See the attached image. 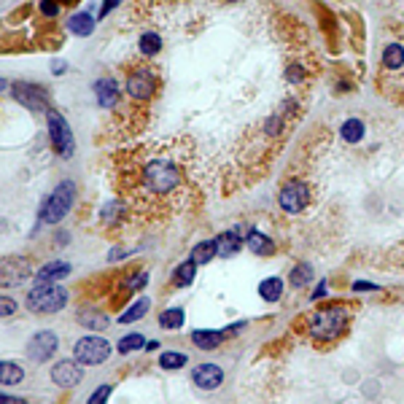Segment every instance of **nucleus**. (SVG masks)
<instances>
[{
	"label": "nucleus",
	"mask_w": 404,
	"mask_h": 404,
	"mask_svg": "<svg viewBox=\"0 0 404 404\" xmlns=\"http://www.w3.org/2000/svg\"><path fill=\"white\" fill-rule=\"evenodd\" d=\"M57 348H59V337L54 334V332H49V329H44V332H36L33 337H30V342H27V359L36 361V364H44V361H49L54 353H57Z\"/></svg>",
	"instance_id": "nucleus-11"
},
{
	"label": "nucleus",
	"mask_w": 404,
	"mask_h": 404,
	"mask_svg": "<svg viewBox=\"0 0 404 404\" xmlns=\"http://www.w3.org/2000/svg\"><path fill=\"white\" fill-rule=\"evenodd\" d=\"M76 321L84 326V329H90V332H103L108 323H111V318L103 313V310H94V308H81L79 313H76Z\"/></svg>",
	"instance_id": "nucleus-15"
},
{
	"label": "nucleus",
	"mask_w": 404,
	"mask_h": 404,
	"mask_svg": "<svg viewBox=\"0 0 404 404\" xmlns=\"http://www.w3.org/2000/svg\"><path fill=\"white\" fill-rule=\"evenodd\" d=\"M124 191L135 205H170L186 189V170L180 159L162 148H146L124 162Z\"/></svg>",
	"instance_id": "nucleus-1"
},
{
	"label": "nucleus",
	"mask_w": 404,
	"mask_h": 404,
	"mask_svg": "<svg viewBox=\"0 0 404 404\" xmlns=\"http://www.w3.org/2000/svg\"><path fill=\"white\" fill-rule=\"evenodd\" d=\"M159 366L162 369H180V366H186V356L178 353V351H165L159 356Z\"/></svg>",
	"instance_id": "nucleus-33"
},
{
	"label": "nucleus",
	"mask_w": 404,
	"mask_h": 404,
	"mask_svg": "<svg viewBox=\"0 0 404 404\" xmlns=\"http://www.w3.org/2000/svg\"><path fill=\"white\" fill-rule=\"evenodd\" d=\"M183 321H186V315L180 308H170V310H165V313L159 315V326L162 329H167V332H176L183 326Z\"/></svg>",
	"instance_id": "nucleus-27"
},
{
	"label": "nucleus",
	"mask_w": 404,
	"mask_h": 404,
	"mask_svg": "<svg viewBox=\"0 0 404 404\" xmlns=\"http://www.w3.org/2000/svg\"><path fill=\"white\" fill-rule=\"evenodd\" d=\"M245 245H248L254 254H259V256H269V254H275V243L269 240L267 234L256 232V229H251V232H248V237H245Z\"/></svg>",
	"instance_id": "nucleus-19"
},
{
	"label": "nucleus",
	"mask_w": 404,
	"mask_h": 404,
	"mask_svg": "<svg viewBox=\"0 0 404 404\" xmlns=\"http://www.w3.org/2000/svg\"><path fill=\"white\" fill-rule=\"evenodd\" d=\"M323 294H326V280H321V283H318V288L313 291V299H318V297H323Z\"/></svg>",
	"instance_id": "nucleus-43"
},
{
	"label": "nucleus",
	"mask_w": 404,
	"mask_h": 404,
	"mask_svg": "<svg viewBox=\"0 0 404 404\" xmlns=\"http://www.w3.org/2000/svg\"><path fill=\"white\" fill-rule=\"evenodd\" d=\"M68 30L73 33V36H92L94 33V19H92V14L87 11H79V14H73L70 19H68Z\"/></svg>",
	"instance_id": "nucleus-21"
},
{
	"label": "nucleus",
	"mask_w": 404,
	"mask_h": 404,
	"mask_svg": "<svg viewBox=\"0 0 404 404\" xmlns=\"http://www.w3.org/2000/svg\"><path fill=\"white\" fill-rule=\"evenodd\" d=\"M353 288H356V291H377V286H375V283H369V280H356V283H353Z\"/></svg>",
	"instance_id": "nucleus-41"
},
{
	"label": "nucleus",
	"mask_w": 404,
	"mask_h": 404,
	"mask_svg": "<svg viewBox=\"0 0 404 404\" xmlns=\"http://www.w3.org/2000/svg\"><path fill=\"white\" fill-rule=\"evenodd\" d=\"M124 213H127V202H119V200H113V202H108L103 211H100V221L103 224H119L122 219H124Z\"/></svg>",
	"instance_id": "nucleus-23"
},
{
	"label": "nucleus",
	"mask_w": 404,
	"mask_h": 404,
	"mask_svg": "<svg viewBox=\"0 0 404 404\" xmlns=\"http://www.w3.org/2000/svg\"><path fill=\"white\" fill-rule=\"evenodd\" d=\"M310 202V189H308V183L305 180H288V183H283V189H280V194H278V205H280V211H286V213H299V211H305V205Z\"/></svg>",
	"instance_id": "nucleus-9"
},
{
	"label": "nucleus",
	"mask_w": 404,
	"mask_h": 404,
	"mask_svg": "<svg viewBox=\"0 0 404 404\" xmlns=\"http://www.w3.org/2000/svg\"><path fill=\"white\" fill-rule=\"evenodd\" d=\"M340 137H345L348 143H359L361 137H364V122L361 119H348L340 127Z\"/></svg>",
	"instance_id": "nucleus-30"
},
{
	"label": "nucleus",
	"mask_w": 404,
	"mask_h": 404,
	"mask_svg": "<svg viewBox=\"0 0 404 404\" xmlns=\"http://www.w3.org/2000/svg\"><path fill=\"white\" fill-rule=\"evenodd\" d=\"M59 5H62L59 0H41V5H38V8H41V14H44V16L51 19V16H57V14H59Z\"/></svg>",
	"instance_id": "nucleus-37"
},
{
	"label": "nucleus",
	"mask_w": 404,
	"mask_h": 404,
	"mask_svg": "<svg viewBox=\"0 0 404 404\" xmlns=\"http://www.w3.org/2000/svg\"><path fill=\"white\" fill-rule=\"evenodd\" d=\"M68 288H62L59 283H46V280H36V286L27 294V308L33 313H59L68 305Z\"/></svg>",
	"instance_id": "nucleus-4"
},
{
	"label": "nucleus",
	"mask_w": 404,
	"mask_h": 404,
	"mask_svg": "<svg viewBox=\"0 0 404 404\" xmlns=\"http://www.w3.org/2000/svg\"><path fill=\"white\" fill-rule=\"evenodd\" d=\"M11 97L16 103H22L27 111H38V113H46L51 105H49V92L33 81H14L11 84Z\"/></svg>",
	"instance_id": "nucleus-8"
},
{
	"label": "nucleus",
	"mask_w": 404,
	"mask_h": 404,
	"mask_svg": "<svg viewBox=\"0 0 404 404\" xmlns=\"http://www.w3.org/2000/svg\"><path fill=\"white\" fill-rule=\"evenodd\" d=\"M148 308H151V302L143 297V299H137L130 310H124V313L119 315V323H135V321H140L143 315L148 313Z\"/></svg>",
	"instance_id": "nucleus-29"
},
{
	"label": "nucleus",
	"mask_w": 404,
	"mask_h": 404,
	"mask_svg": "<svg viewBox=\"0 0 404 404\" xmlns=\"http://www.w3.org/2000/svg\"><path fill=\"white\" fill-rule=\"evenodd\" d=\"M73 202H76V183L70 178L59 180L51 189V194H46V200L41 202V208H38V224H49V226L59 224L70 213Z\"/></svg>",
	"instance_id": "nucleus-2"
},
{
	"label": "nucleus",
	"mask_w": 404,
	"mask_h": 404,
	"mask_svg": "<svg viewBox=\"0 0 404 404\" xmlns=\"http://www.w3.org/2000/svg\"><path fill=\"white\" fill-rule=\"evenodd\" d=\"M116 348H119V353H135V351L146 348V337L143 334H127V337L119 340Z\"/></svg>",
	"instance_id": "nucleus-32"
},
{
	"label": "nucleus",
	"mask_w": 404,
	"mask_h": 404,
	"mask_svg": "<svg viewBox=\"0 0 404 404\" xmlns=\"http://www.w3.org/2000/svg\"><path fill=\"white\" fill-rule=\"evenodd\" d=\"M194 275H197V265H194L191 259H186V262L178 265L176 272H173V283H176L178 288H189V286L194 283Z\"/></svg>",
	"instance_id": "nucleus-24"
},
{
	"label": "nucleus",
	"mask_w": 404,
	"mask_h": 404,
	"mask_svg": "<svg viewBox=\"0 0 404 404\" xmlns=\"http://www.w3.org/2000/svg\"><path fill=\"white\" fill-rule=\"evenodd\" d=\"M73 356H76V361H81V364L97 366V364L111 359V342H108L105 337H97V334L81 337V340L73 345Z\"/></svg>",
	"instance_id": "nucleus-7"
},
{
	"label": "nucleus",
	"mask_w": 404,
	"mask_h": 404,
	"mask_svg": "<svg viewBox=\"0 0 404 404\" xmlns=\"http://www.w3.org/2000/svg\"><path fill=\"white\" fill-rule=\"evenodd\" d=\"M16 310H19L16 299H11V297H3V294H0V318H8V315H14Z\"/></svg>",
	"instance_id": "nucleus-36"
},
{
	"label": "nucleus",
	"mask_w": 404,
	"mask_h": 404,
	"mask_svg": "<svg viewBox=\"0 0 404 404\" xmlns=\"http://www.w3.org/2000/svg\"><path fill=\"white\" fill-rule=\"evenodd\" d=\"M259 297L265 302H278L283 297V280L280 278H267L259 283Z\"/></svg>",
	"instance_id": "nucleus-25"
},
{
	"label": "nucleus",
	"mask_w": 404,
	"mask_h": 404,
	"mask_svg": "<svg viewBox=\"0 0 404 404\" xmlns=\"http://www.w3.org/2000/svg\"><path fill=\"white\" fill-rule=\"evenodd\" d=\"M116 5H119V0H103V8H100V14H97V16H100V19H103V16H108Z\"/></svg>",
	"instance_id": "nucleus-39"
},
{
	"label": "nucleus",
	"mask_w": 404,
	"mask_h": 404,
	"mask_svg": "<svg viewBox=\"0 0 404 404\" xmlns=\"http://www.w3.org/2000/svg\"><path fill=\"white\" fill-rule=\"evenodd\" d=\"M219 256V251H216V240H202V243H197L194 248H191V262L200 267V265H211V259H216Z\"/></svg>",
	"instance_id": "nucleus-20"
},
{
	"label": "nucleus",
	"mask_w": 404,
	"mask_h": 404,
	"mask_svg": "<svg viewBox=\"0 0 404 404\" xmlns=\"http://www.w3.org/2000/svg\"><path fill=\"white\" fill-rule=\"evenodd\" d=\"M159 90V79L154 73V68L146 65H135L127 73V94L133 97L135 103H148Z\"/></svg>",
	"instance_id": "nucleus-6"
},
{
	"label": "nucleus",
	"mask_w": 404,
	"mask_h": 404,
	"mask_svg": "<svg viewBox=\"0 0 404 404\" xmlns=\"http://www.w3.org/2000/svg\"><path fill=\"white\" fill-rule=\"evenodd\" d=\"M30 259L27 256H3L0 259V286L3 288H14L22 286L30 278Z\"/></svg>",
	"instance_id": "nucleus-10"
},
{
	"label": "nucleus",
	"mask_w": 404,
	"mask_h": 404,
	"mask_svg": "<svg viewBox=\"0 0 404 404\" xmlns=\"http://www.w3.org/2000/svg\"><path fill=\"white\" fill-rule=\"evenodd\" d=\"M224 332H216V329H197L191 332V342L200 348V351H213L224 342Z\"/></svg>",
	"instance_id": "nucleus-16"
},
{
	"label": "nucleus",
	"mask_w": 404,
	"mask_h": 404,
	"mask_svg": "<svg viewBox=\"0 0 404 404\" xmlns=\"http://www.w3.org/2000/svg\"><path fill=\"white\" fill-rule=\"evenodd\" d=\"M0 404H27V399H22V396H11V394H0Z\"/></svg>",
	"instance_id": "nucleus-40"
},
{
	"label": "nucleus",
	"mask_w": 404,
	"mask_h": 404,
	"mask_svg": "<svg viewBox=\"0 0 404 404\" xmlns=\"http://www.w3.org/2000/svg\"><path fill=\"white\" fill-rule=\"evenodd\" d=\"M84 380V369H81V361H70L62 359L51 366V383L59 386V388H76L79 383Z\"/></svg>",
	"instance_id": "nucleus-12"
},
{
	"label": "nucleus",
	"mask_w": 404,
	"mask_h": 404,
	"mask_svg": "<svg viewBox=\"0 0 404 404\" xmlns=\"http://www.w3.org/2000/svg\"><path fill=\"white\" fill-rule=\"evenodd\" d=\"M92 90L97 94V105H100V108H116L119 100H122V90H119V84H116L111 76L97 79Z\"/></svg>",
	"instance_id": "nucleus-14"
},
{
	"label": "nucleus",
	"mask_w": 404,
	"mask_h": 404,
	"mask_svg": "<svg viewBox=\"0 0 404 404\" xmlns=\"http://www.w3.org/2000/svg\"><path fill=\"white\" fill-rule=\"evenodd\" d=\"M137 46H140V54H143V57H154V54L162 51V38H159L157 33H143Z\"/></svg>",
	"instance_id": "nucleus-28"
},
{
	"label": "nucleus",
	"mask_w": 404,
	"mask_h": 404,
	"mask_svg": "<svg viewBox=\"0 0 404 404\" xmlns=\"http://www.w3.org/2000/svg\"><path fill=\"white\" fill-rule=\"evenodd\" d=\"M25 380V369L16 361H0V386H16Z\"/></svg>",
	"instance_id": "nucleus-22"
},
{
	"label": "nucleus",
	"mask_w": 404,
	"mask_h": 404,
	"mask_svg": "<svg viewBox=\"0 0 404 404\" xmlns=\"http://www.w3.org/2000/svg\"><path fill=\"white\" fill-rule=\"evenodd\" d=\"M70 275V265L68 262H49L44 267H38L36 280H46V283H59L62 278Z\"/></svg>",
	"instance_id": "nucleus-18"
},
{
	"label": "nucleus",
	"mask_w": 404,
	"mask_h": 404,
	"mask_svg": "<svg viewBox=\"0 0 404 404\" xmlns=\"http://www.w3.org/2000/svg\"><path fill=\"white\" fill-rule=\"evenodd\" d=\"M191 383L202 391H213L224 383V369L219 364H200L191 369Z\"/></svg>",
	"instance_id": "nucleus-13"
},
{
	"label": "nucleus",
	"mask_w": 404,
	"mask_h": 404,
	"mask_svg": "<svg viewBox=\"0 0 404 404\" xmlns=\"http://www.w3.org/2000/svg\"><path fill=\"white\" fill-rule=\"evenodd\" d=\"M224 3H237V0H224Z\"/></svg>",
	"instance_id": "nucleus-45"
},
{
	"label": "nucleus",
	"mask_w": 404,
	"mask_h": 404,
	"mask_svg": "<svg viewBox=\"0 0 404 404\" xmlns=\"http://www.w3.org/2000/svg\"><path fill=\"white\" fill-rule=\"evenodd\" d=\"M5 87H8V84H5V81H3V79H0V92L5 90Z\"/></svg>",
	"instance_id": "nucleus-44"
},
{
	"label": "nucleus",
	"mask_w": 404,
	"mask_h": 404,
	"mask_svg": "<svg viewBox=\"0 0 404 404\" xmlns=\"http://www.w3.org/2000/svg\"><path fill=\"white\" fill-rule=\"evenodd\" d=\"M383 65L388 68V70H399L404 65V46L399 44H391L386 51H383Z\"/></svg>",
	"instance_id": "nucleus-26"
},
{
	"label": "nucleus",
	"mask_w": 404,
	"mask_h": 404,
	"mask_svg": "<svg viewBox=\"0 0 404 404\" xmlns=\"http://www.w3.org/2000/svg\"><path fill=\"white\" fill-rule=\"evenodd\" d=\"M111 391H113V388H111L108 383H105V386H97V388L92 391V396L87 404H105L108 402V396H111Z\"/></svg>",
	"instance_id": "nucleus-35"
},
{
	"label": "nucleus",
	"mask_w": 404,
	"mask_h": 404,
	"mask_svg": "<svg viewBox=\"0 0 404 404\" xmlns=\"http://www.w3.org/2000/svg\"><path fill=\"white\" fill-rule=\"evenodd\" d=\"M146 283H148V272H135L133 278L124 283V294H135V291L146 288Z\"/></svg>",
	"instance_id": "nucleus-34"
},
{
	"label": "nucleus",
	"mask_w": 404,
	"mask_h": 404,
	"mask_svg": "<svg viewBox=\"0 0 404 404\" xmlns=\"http://www.w3.org/2000/svg\"><path fill=\"white\" fill-rule=\"evenodd\" d=\"M240 245H243L240 232H221V234L216 237V251H219V256H221V259L234 256V254L240 251Z\"/></svg>",
	"instance_id": "nucleus-17"
},
{
	"label": "nucleus",
	"mask_w": 404,
	"mask_h": 404,
	"mask_svg": "<svg viewBox=\"0 0 404 404\" xmlns=\"http://www.w3.org/2000/svg\"><path fill=\"white\" fill-rule=\"evenodd\" d=\"M313 280V267L310 265H297V267L291 269V275H288V283L294 286V288H302V286H308Z\"/></svg>",
	"instance_id": "nucleus-31"
},
{
	"label": "nucleus",
	"mask_w": 404,
	"mask_h": 404,
	"mask_svg": "<svg viewBox=\"0 0 404 404\" xmlns=\"http://www.w3.org/2000/svg\"><path fill=\"white\" fill-rule=\"evenodd\" d=\"M348 329V310L340 305H326L318 308L310 321H308V332L313 334L318 342H329L334 337H340Z\"/></svg>",
	"instance_id": "nucleus-3"
},
{
	"label": "nucleus",
	"mask_w": 404,
	"mask_h": 404,
	"mask_svg": "<svg viewBox=\"0 0 404 404\" xmlns=\"http://www.w3.org/2000/svg\"><path fill=\"white\" fill-rule=\"evenodd\" d=\"M49 68H51V73H54V76H62V73L68 70V62H65V59H51V65H49Z\"/></svg>",
	"instance_id": "nucleus-38"
},
{
	"label": "nucleus",
	"mask_w": 404,
	"mask_h": 404,
	"mask_svg": "<svg viewBox=\"0 0 404 404\" xmlns=\"http://www.w3.org/2000/svg\"><path fill=\"white\" fill-rule=\"evenodd\" d=\"M46 127H49V137H51L54 154H59L62 159H70L73 151H76V140H73V133L68 127V119L59 111L49 108L46 111Z\"/></svg>",
	"instance_id": "nucleus-5"
},
{
	"label": "nucleus",
	"mask_w": 404,
	"mask_h": 404,
	"mask_svg": "<svg viewBox=\"0 0 404 404\" xmlns=\"http://www.w3.org/2000/svg\"><path fill=\"white\" fill-rule=\"evenodd\" d=\"M305 76H302V68L297 65V68H288V81H302Z\"/></svg>",
	"instance_id": "nucleus-42"
}]
</instances>
